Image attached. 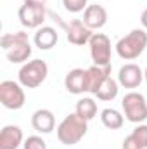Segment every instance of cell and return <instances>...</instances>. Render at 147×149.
Listing matches in <instances>:
<instances>
[{
    "label": "cell",
    "mask_w": 147,
    "mask_h": 149,
    "mask_svg": "<svg viewBox=\"0 0 147 149\" xmlns=\"http://www.w3.org/2000/svg\"><path fill=\"white\" fill-rule=\"evenodd\" d=\"M121 108L125 118L132 123H142L147 120V101L140 92H128L121 101Z\"/></svg>",
    "instance_id": "8992f818"
},
{
    "label": "cell",
    "mask_w": 147,
    "mask_h": 149,
    "mask_svg": "<svg viewBox=\"0 0 147 149\" xmlns=\"http://www.w3.org/2000/svg\"><path fill=\"white\" fill-rule=\"evenodd\" d=\"M94 35V31L83 23V19H73L69 21V24L66 26V38L69 43L73 45H87L90 42V38Z\"/></svg>",
    "instance_id": "9c48e42d"
},
{
    "label": "cell",
    "mask_w": 147,
    "mask_h": 149,
    "mask_svg": "<svg viewBox=\"0 0 147 149\" xmlns=\"http://www.w3.org/2000/svg\"><path fill=\"white\" fill-rule=\"evenodd\" d=\"M144 81V71L139 64L128 63L125 66L119 68L118 73V83L125 88H137L140 83Z\"/></svg>",
    "instance_id": "30bf717a"
},
{
    "label": "cell",
    "mask_w": 147,
    "mask_h": 149,
    "mask_svg": "<svg viewBox=\"0 0 147 149\" xmlns=\"http://www.w3.org/2000/svg\"><path fill=\"white\" fill-rule=\"evenodd\" d=\"M111 76V66H90L87 70V87L88 94H94L101 88V85L106 81V78Z\"/></svg>",
    "instance_id": "9a60e30c"
},
{
    "label": "cell",
    "mask_w": 147,
    "mask_h": 149,
    "mask_svg": "<svg viewBox=\"0 0 147 149\" xmlns=\"http://www.w3.org/2000/svg\"><path fill=\"white\" fill-rule=\"evenodd\" d=\"M0 102L3 108L17 111L24 106L26 102V95H24V88L19 81H12V80H3L0 83Z\"/></svg>",
    "instance_id": "52a82bcc"
},
{
    "label": "cell",
    "mask_w": 147,
    "mask_h": 149,
    "mask_svg": "<svg viewBox=\"0 0 147 149\" xmlns=\"http://www.w3.org/2000/svg\"><path fill=\"white\" fill-rule=\"evenodd\" d=\"M74 113H76L80 118L90 121V120H94V118L97 116V102H95L92 97H81V99L76 102Z\"/></svg>",
    "instance_id": "ac0fdd59"
},
{
    "label": "cell",
    "mask_w": 147,
    "mask_h": 149,
    "mask_svg": "<svg viewBox=\"0 0 147 149\" xmlns=\"http://www.w3.org/2000/svg\"><path fill=\"white\" fill-rule=\"evenodd\" d=\"M132 135L140 142V146L144 149H147V125L144 123H139L135 128H133V132H132Z\"/></svg>",
    "instance_id": "7402d4cb"
},
{
    "label": "cell",
    "mask_w": 147,
    "mask_h": 149,
    "mask_svg": "<svg viewBox=\"0 0 147 149\" xmlns=\"http://www.w3.org/2000/svg\"><path fill=\"white\" fill-rule=\"evenodd\" d=\"M31 127L37 130L38 134H50L55 128V118L50 109H37L31 114Z\"/></svg>",
    "instance_id": "5bb4252c"
},
{
    "label": "cell",
    "mask_w": 147,
    "mask_h": 149,
    "mask_svg": "<svg viewBox=\"0 0 147 149\" xmlns=\"http://www.w3.org/2000/svg\"><path fill=\"white\" fill-rule=\"evenodd\" d=\"M101 121L109 130H119L123 127V123H125V118H123V114L118 111V109L106 108V109L101 111Z\"/></svg>",
    "instance_id": "e0dca14e"
},
{
    "label": "cell",
    "mask_w": 147,
    "mask_h": 149,
    "mask_svg": "<svg viewBox=\"0 0 147 149\" xmlns=\"http://www.w3.org/2000/svg\"><path fill=\"white\" fill-rule=\"evenodd\" d=\"M144 80H146V81H147V68H146V70H144Z\"/></svg>",
    "instance_id": "d4e9b609"
},
{
    "label": "cell",
    "mask_w": 147,
    "mask_h": 149,
    "mask_svg": "<svg viewBox=\"0 0 147 149\" xmlns=\"http://www.w3.org/2000/svg\"><path fill=\"white\" fill-rule=\"evenodd\" d=\"M83 23L94 31V30H101L106 26L107 23V10L104 5L101 3H92L83 10Z\"/></svg>",
    "instance_id": "8fae6325"
},
{
    "label": "cell",
    "mask_w": 147,
    "mask_h": 149,
    "mask_svg": "<svg viewBox=\"0 0 147 149\" xmlns=\"http://www.w3.org/2000/svg\"><path fill=\"white\" fill-rule=\"evenodd\" d=\"M88 47L95 66H111V40L104 33H94Z\"/></svg>",
    "instance_id": "ba28073f"
},
{
    "label": "cell",
    "mask_w": 147,
    "mask_h": 149,
    "mask_svg": "<svg viewBox=\"0 0 147 149\" xmlns=\"http://www.w3.org/2000/svg\"><path fill=\"white\" fill-rule=\"evenodd\" d=\"M121 149H144L142 146H140V142L130 134L128 137H125V141H123V146H121Z\"/></svg>",
    "instance_id": "603a6c76"
},
{
    "label": "cell",
    "mask_w": 147,
    "mask_h": 149,
    "mask_svg": "<svg viewBox=\"0 0 147 149\" xmlns=\"http://www.w3.org/2000/svg\"><path fill=\"white\" fill-rule=\"evenodd\" d=\"M24 142V135L21 127L5 125L0 130V149H17Z\"/></svg>",
    "instance_id": "4fadbf2b"
},
{
    "label": "cell",
    "mask_w": 147,
    "mask_h": 149,
    "mask_svg": "<svg viewBox=\"0 0 147 149\" xmlns=\"http://www.w3.org/2000/svg\"><path fill=\"white\" fill-rule=\"evenodd\" d=\"M47 16L45 3L42 0H24L17 10L19 23L28 30H38Z\"/></svg>",
    "instance_id": "5b68a950"
},
{
    "label": "cell",
    "mask_w": 147,
    "mask_h": 149,
    "mask_svg": "<svg viewBox=\"0 0 147 149\" xmlns=\"http://www.w3.org/2000/svg\"><path fill=\"white\" fill-rule=\"evenodd\" d=\"M62 5L68 12H81L88 7V0H62Z\"/></svg>",
    "instance_id": "ffe728a7"
},
{
    "label": "cell",
    "mask_w": 147,
    "mask_h": 149,
    "mask_svg": "<svg viewBox=\"0 0 147 149\" xmlns=\"http://www.w3.org/2000/svg\"><path fill=\"white\" fill-rule=\"evenodd\" d=\"M140 23H142V26H144V30L147 31V9L142 12V16H140Z\"/></svg>",
    "instance_id": "cb8c5ba5"
},
{
    "label": "cell",
    "mask_w": 147,
    "mask_h": 149,
    "mask_svg": "<svg viewBox=\"0 0 147 149\" xmlns=\"http://www.w3.org/2000/svg\"><path fill=\"white\" fill-rule=\"evenodd\" d=\"M147 47V31L144 28H135L130 33H126L116 43V52L125 61H133L142 56Z\"/></svg>",
    "instance_id": "3957f363"
},
{
    "label": "cell",
    "mask_w": 147,
    "mask_h": 149,
    "mask_svg": "<svg viewBox=\"0 0 147 149\" xmlns=\"http://www.w3.org/2000/svg\"><path fill=\"white\" fill-rule=\"evenodd\" d=\"M57 139L64 146H74L78 144L88 132V121L80 118L76 113L68 114L59 125H57Z\"/></svg>",
    "instance_id": "7a4b0ae2"
},
{
    "label": "cell",
    "mask_w": 147,
    "mask_h": 149,
    "mask_svg": "<svg viewBox=\"0 0 147 149\" xmlns=\"http://www.w3.org/2000/svg\"><path fill=\"white\" fill-rule=\"evenodd\" d=\"M23 149H47V142L40 135H30L28 139H24Z\"/></svg>",
    "instance_id": "44dd1931"
},
{
    "label": "cell",
    "mask_w": 147,
    "mask_h": 149,
    "mask_svg": "<svg viewBox=\"0 0 147 149\" xmlns=\"http://www.w3.org/2000/svg\"><path fill=\"white\" fill-rule=\"evenodd\" d=\"M57 40H59V35L52 26H40L33 37V42L40 50H50L52 47H55Z\"/></svg>",
    "instance_id": "2e32d148"
},
{
    "label": "cell",
    "mask_w": 147,
    "mask_h": 149,
    "mask_svg": "<svg viewBox=\"0 0 147 149\" xmlns=\"http://www.w3.org/2000/svg\"><path fill=\"white\" fill-rule=\"evenodd\" d=\"M0 47L5 52L7 61H10L12 64L28 63V59L31 57V52H33L26 31H16V33H5V35H2Z\"/></svg>",
    "instance_id": "6da1fadb"
},
{
    "label": "cell",
    "mask_w": 147,
    "mask_h": 149,
    "mask_svg": "<svg viewBox=\"0 0 147 149\" xmlns=\"http://www.w3.org/2000/svg\"><path fill=\"white\" fill-rule=\"evenodd\" d=\"M47 74H49L47 63L42 61V59H31V61H28L21 66L17 78H19V83L24 88H37L45 81Z\"/></svg>",
    "instance_id": "277c9868"
},
{
    "label": "cell",
    "mask_w": 147,
    "mask_h": 149,
    "mask_svg": "<svg viewBox=\"0 0 147 149\" xmlns=\"http://www.w3.org/2000/svg\"><path fill=\"white\" fill-rule=\"evenodd\" d=\"M118 92H119V83L118 80L114 78H106V81L101 85V88L95 92V97L101 99V101H112L118 97Z\"/></svg>",
    "instance_id": "d6986e66"
},
{
    "label": "cell",
    "mask_w": 147,
    "mask_h": 149,
    "mask_svg": "<svg viewBox=\"0 0 147 149\" xmlns=\"http://www.w3.org/2000/svg\"><path fill=\"white\" fill-rule=\"evenodd\" d=\"M64 87H66V90L69 94H74V95L88 92V87H87V70L74 68L71 71H68L66 78H64Z\"/></svg>",
    "instance_id": "7c38bea8"
}]
</instances>
